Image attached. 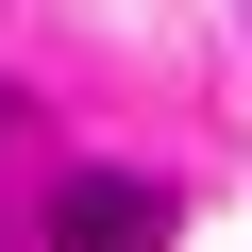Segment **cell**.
<instances>
[{
  "label": "cell",
  "mask_w": 252,
  "mask_h": 252,
  "mask_svg": "<svg viewBox=\"0 0 252 252\" xmlns=\"http://www.w3.org/2000/svg\"><path fill=\"white\" fill-rule=\"evenodd\" d=\"M51 252H168V185H135V168H67V185H51Z\"/></svg>",
  "instance_id": "1"
}]
</instances>
